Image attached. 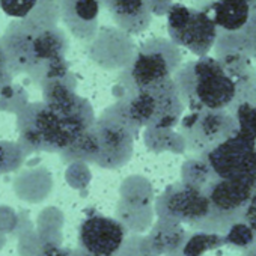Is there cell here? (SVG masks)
<instances>
[{"label":"cell","instance_id":"20","mask_svg":"<svg viewBox=\"0 0 256 256\" xmlns=\"http://www.w3.org/2000/svg\"><path fill=\"white\" fill-rule=\"evenodd\" d=\"M254 241L253 228L244 222H235L229 226L224 235V242H229L235 247H247Z\"/></svg>","mask_w":256,"mask_h":256},{"label":"cell","instance_id":"7","mask_svg":"<svg viewBox=\"0 0 256 256\" xmlns=\"http://www.w3.org/2000/svg\"><path fill=\"white\" fill-rule=\"evenodd\" d=\"M156 212L158 218L211 232V205L208 198L202 190L182 181L169 186L157 198Z\"/></svg>","mask_w":256,"mask_h":256},{"label":"cell","instance_id":"14","mask_svg":"<svg viewBox=\"0 0 256 256\" xmlns=\"http://www.w3.org/2000/svg\"><path fill=\"white\" fill-rule=\"evenodd\" d=\"M104 8L126 35L145 32L152 22L151 0H104Z\"/></svg>","mask_w":256,"mask_h":256},{"label":"cell","instance_id":"9","mask_svg":"<svg viewBox=\"0 0 256 256\" xmlns=\"http://www.w3.org/2000/svg\"><path fill=\"white\" fill-rule=\"evenodd\" d=\"M168 32L175 46L186 47L199 56L208 53L216 38L214 22L205 12L180 4L168 12Z\"/></svg>","mask_w":256,"mask_h":256},{"label":"cell","instance_id":"2","mask_svg":"<svg viewBox=\"0 0 256 256\" xmlns=\"http://www.w3.org/2000/svg\"><path fill=\"white\" fill-rule=\"evenodd\" d=\"M0 44L6 54L12 76L24 74L40 84L50 66L66 60L70 41L59 26L32 18L8 24Z\"/></svg>","mask_w":256,"mask_h":256},{"label":"cell","instance_id":"19","mask_svg":"<svg viewBox=\"0 0 256 256\" xmlns=\"http://www.w3.org/2000/svg\"><path fill=\"white\" fill-rule=\"evenodd\" d=\"M38 4L40 0H0V10L14 20H24L35 11Z\"/></svg>","mask_w":256,"mask_h":256},{"label":"cell","instance_id":"23","mask_svg":"<svg viewBox=\"0 0 256 256\" xmlns=\"http://www.w3.org/2000/svg\"><path fill=\"white\" fill-rule=\"evenodd\" d=\"M170 256H182L181 253H178V254H170Z\"/></svg>","mask_w":256,"mask_h":256},{"label":"cell","instance_id":"16","mask_svg":"<svg viewBox=\"0 0 256 256\" xmlns=\"http://www.w3.org/2000/svg\"><path fill=\"white\" fill-rule=\"evenodd\" d=\"M60 157L65 163L88 162L94 164L98 157V142L92 132V126L86 133H83L72 145H70L65 151H62Z\"/></svg>","mask_w":256,"mask_h":256},{"label":"cell","instance_id":"17","mask_svg":"<svg viewBox=\"0 0 256 256\" xmlns=\"http://www.w3.org/2000/svg\"><path fill=\"white\" fill-rule=\"evenodd\" d=\"M224 244V235L216 232L198 230L192 235H187V240L181 248L182 256H202L208 250H214Z\"/></svg>","mask_w":256,"mask_h":256},{"label":"cell","instance_id":"21","mask_svg":"<svg viewBox=\"0 0 256 256\" xmlns=\"http://www.w3.org/2000/svg\"><path fill=\"white\" fill-rule=\"evenodd\" d=\"M12 72L6 59V54L4 52V47L0 44V89H4L5 86H10L12 82Z\"/></svg>","mask_w":256,"mask_h":256},{"label":"cell","instance_id":"15","mask_svg":"<svg viewBox=\"0 0 256 256\" xmlns=\"http://www.w3.org/2000/svg\"><path fill=\"white\" fill-rule=\"evenodd\" d=\"M187 240V232L182 224L158 218L150 235L144 240V250L148 256H170L181 253Z\"/></svg>","mask_w":256,"mask_h":256},{"label":"cell","instance_id":"6","mask_svg":"<svg viewBox=\"0 0 256 256\" xmlns=\"http://www.w3.org/2000/svg\"><path fill=\"white\" fill-rule=\"evenodd\" d=\"M180 136L184 146L204 156L236 134V120L228 110H194L182 114L180 120Z\"/></svg>","mask_w":256,"mask_h":256},{"label":"cell","instance_id":"10","mask_svg":"<svg viewBox=\"0 0 256 256\" xmlns=\"http://www.w3.org/2000/svg\"><path fill=\"white\" fill-rule=\"evenodd\" d=\"M208 166L222 180H256V142L238 134L204 154Z\"/></svg>","mask_w":256,"mask_h":256},{"label":"cell","instance_id":"8","mask_svg":"<svg viewBox=\"0 0 256 256\" xmlns=\"http://www.w3.org/2000/svg\"><path fill=\"white\" fill-rule=\"evenodd\" d=\"M92 132L98 142V157L95 166L114 170L125 166L134 152V140L138 132L122 118L106 108L92 125Z\"/></svg>","mask_w":256,"mask_h":256},{"label":"cell","instance_id":"24","mask_svg":"<svg viewBox=\"0 0 256 256\" xmlns=\"http://www.w3.org/2000/svg\"><path fill=\"white\" fill-rule=\"evenodd\" d=\"M254 107H256V102H254Z\"/></svg>","mask_w":256,"mask_h":256},{"label":"cell","instance_id":"3","mask_svg":"<svg viewBox=\"0 0 256 256\" xmlns=\"http://www.w3.org/2000/svg\"><path fill=\"white\" fill-rule=\"evenodd\" d=\"M139 133L146 130H172L182 118L186 106L172 78L122 95L108 107Z\"/></svg>","mask_w":256,"mask_h":256},{"label":"cell","instance_id":"13","mask_svg":"<svg viewBox=\"0 0 256 256\" xmlns=\"http://www.w3.org/2000/svg\"><path fill=\"white\" fill-rule=\"evenodd\" d=\"M104 0H58L59 20L70 34L83 41L90 42L98 32V20Z\"/></svg>","mask_w":256,"mask_h":256},{"label":"cell","instance_id":"18","mask_svg":"<svg viewBox=\"0 0 256 256\" xmlns=\"http://www.w3.org/2000/svg\"><path fill=\"white\" fill-rule=\"evenodd\" d=\"M24 156L26 152L18 144L0 142V175L17 170L22 166Z\"/></svg>","mask_w":256,"mask_h":256},{"label":"cell","instance_id":"12","mask_svg":"<svg viewBox=\"0 0 256 256\" xmlns=\"http://www.w3.org/2000/svg\"><path fill=\"white\" fill-rule=\"evenodd\" d=\"M136 47L132 36L118 28L104 26L88 46L89 58L104 70H124L130 65Z\"/></svg>","mask_w":256,"mask_h":256},{"label":"cell","instance_id":"5","mask_svg":"<svg viewBox=\"0 0 256 256\" xmlns=\"http://www.w3.org/2000/svg\"><path fill=\"white\" fill-rule=\"evenodd\" d=\"M180 62L181 53L174 42L163 38L148 40L136 50L130 65L118 76L122 95L172 78Z\"/></svg>","mask_w":256,"mask_h":256},{"label":"cell","instance_id":"22","mask_svg":"<svg viewBox=\"0 0 256 256\" xmlns=\"http://www.w3.org/2000/svg\"><path fill=\"white\" fill-rule=\"evenodd\" d=\"M71 256H88V254H86V253H83L82 250H78V248H77V250L71 252Z\"/></svg>","mask_w":256,"mask_h":256},{"label":"cell","instance_id":"4","mask_svg":"<svg viewBox=\"0 0 256 256\" xmlns=\"http://www.w3.org/2000/svg\"><path fill=\"white\" fill-rule=\"evenodd\" d=\"M174 82L190 112L228 110L238 101L235 83L226 76L220 64L208 58L180 68Z\"/></svg>","mask_w":256,"mask_h":256},{"label":"cell","instance_id":"1","mask_svg":"<svg viewBox=\"0 0 256 256\" xmlns=\"http://www.w3.org/2000/svg\"><path fill=\"white\" fill-rule=\"evenodd\" d=\"M41 89L42 101L30 102L18 113V145L26 154H60L94 125L95 112L76 92L72 76L47 82Z\"/></svg>","mask_w":256,"mask_h":256},{"label":"cell","instance_id":"11","mask_svg":"<svg viewBox=\"0 0 256 256\" xmlns=\"http://www.w3.org/2000/svg\"><path fill=\"white\" fill-rule=\"evenodd\" d=\"M128 229L113 217L94 214L78 228V250L88 256H118L126 240Z\"/></svg>","mask_w":256,"mask_h":256}]
</instances>
